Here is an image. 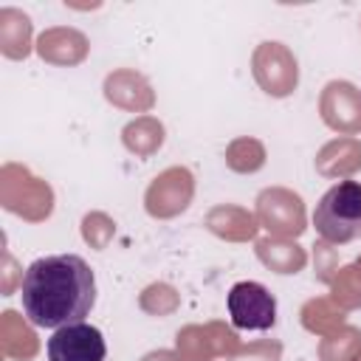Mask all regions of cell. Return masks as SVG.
I'll use <instances>...</instances> for the list:
<instances>
[{
  "label": "cell",
  "mask_w": 361,
  "mask_h": 361,
  "mask_svg": "<svg viewBox=\"0 0 361 361\" xmlns=\"http://www.w3.org/2000/svg\"><path fill=\"white\" fill-rule=\"evenodd\" d=\"M228 316L237 330H271L276 322V299L259 282H237L231 285L228 296Z\"/></svg>",
  "instance_id": "3957f363"
},
{
  "label": "cell",
  "mask_w": 361,
  "mask_h": 361,
  "mask_svg": "<svg viewBox=\"0 0 361 361\" xmlns=\"http://www.w3.org/2000/svg\"><path fill=\"white\" fill-rule=\"evenodd\" d=\"M313 228L333 245L361 240V183L338 180L330 186L313 209Z\"/></svg>",
  "instance_id": "7a4b0ae2"
},
{
  "label": "cell",
  "mask_w": 361,
  "mask_h": 361,
  "mask_svg": "<svg viewBox=\"0 0 361 361\" xmlns=\"http://www.w3.org/2000/svg\"><path fill=\"white\" fill-rule=\"evenodd\" d=\"M45 355L48 361H104L107 344L99 327L79 322L54 330L45 344Z\"/></svg>",
  "instance_id": "277c9868"
},
{
  "label": "cell",
  "mask_w": 361,
  "mask_h": 361,
  "mask_svg": "<svg viewBox=\"0 0 361 361\" xmlns=\"http://www.w3.org/2000/svg\"><path fill=\"white\" fill-rule=\"evenodd\" d=\"M20 302L34 327L59 330L79 324L96 305V276L79 254L39 257L23 274Z\"/></svg>",
  "instance_id": "6da1fadb"
}]
</instances>
